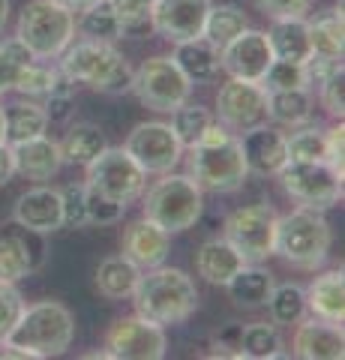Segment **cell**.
I'll use <instances>...</instances> for the list:
<instances>
[{
    "instance_id": "cell-14",
    "label": "cell",
    "mask_w": 345,
    "mask_h": 360,
    "mask_svg": "<svg viewBox=\"0 0 345 360\" xmlns=\"http://www.w3.org/2000/svg\"><path fill=\"white\" fill-rule=\"evenodd\" d=\"M46 234L30 231L25 225L4 222L0 225V283H21L46 264Z\"/></svg>"
},
{
    "instance_id": "cell-49",
    "label": "cell",
    "mask_w": 345,
    "mask_h": 360,
    "mask_svg": "<svg viewBox=\"0 0 345 360\" xmlns=\"http://www.w3.org/2000/svg\"><path fill=\"white\" fill-rule=\"evenodd\" d=\"M46 115L51 123H63V120H70L72 115V96H48V103H46Z\"/></svg>"
},
{
    "instance_id": "cell-52",
    "label": "cell",
    "mask_w": 345,
    "mask_h": 360,
    "mask_svg": "<svg viewBox=\"0 0 345 360\" xmlns=\"http://www.w3.org/2000/svg\"><path fill=\"white\" fill-rule=\"evenodd\" d=\"M58 4H63L66 9H72V13H82V9H87L91 4H96V0H58Z\"/></svg>"
},
{
    "instance_id": "cell-35",
    "label": "cell",
    "mask_w": 345,
    "mask_h": 360,
    "mask_svg": "<svg viewBox=\"0 0 345 360\" xmlns=\"http://www.w3.org/2000/svg\"><path fill=\"white\" fill-rule=\"evenodd\" d=\"M282 336L276 330V324H247L240 333V357H255V360H267V357H282Z\"/></svg>"
},
{
    "instance_id": "cell-33",
    "label": "cell",
    "mask_w": 345,
    "mask_h": 360,
    "mask_svg": "<svg viewBox=\"0 0 345 360\" xmlns=\"http://www.w3.org/2000/svg\"><path fill=\"white\" fill-rule=\"evenodd\" d=\"M249 27L247 21V13H243L240 6L235 4H219V6H210V13L204 18V30L202 37L216 45V49H226V45L237 37V33H243Z\"/></svg>"
},
{
    "instance_id": "cell-13",
    "label": "cell",
    "mask_w": 345,
    "mask_h": 360,
    "mask_svg": "<svg viewBox=\"0 0 345 360\" xmlns=\"http://www.w3.org/2000/svg\"><path fill=\"white\" fill-rule=\"evenodd\" d=\"M216 117L228 132L243 135L267 120V90L261 82L228 78L216 94Z\"/></svg>"
},
{
    "instance_id": "cell-7",
    "label": "cell",
    "mask_w": 345,
    "mask_h": 360,
    "mask_svg": "<svg viewBox=\"0 0 345 360\" xmlns=\"http://www.w3.org/2000/svg\"><path fill=\"white\" fill-rule=\"evenodd\" d=\"M204 213V193L189 174L165 172L144 195V217L169 234L189 231Z\"/></svg>"
},
{
    "instance_id": "cell-11",
    "label": "cell",
    "mask_w": 345,
    "mask_h": 360,
    "mask_svg": "<svg viewBox=\"0 0 345 360\" xmlns=\"http://www.w3.org/2000/svg\"><path fill=\"white\" fill-rule=\"evenodd\" d=\"M276 238V210L271 205H247L228 213L226 240L240 252L247 264H261L273 255Z\"/></svg>"
},
{
    "instance_id": "cell-39",
    "label": "cell",
    "mask_w": 345,
    "mask_h": 360,
    "mask_svg": "<svg viewBox=\"0 0 345 360\" xmlns=\"http://www.w3.org/2000/svg\"><path fill=\"white\" fill-rule=\"evenodd\" d=\"M108 6L115 9V15L120 21V37L138 39V37H148L153 30L148 0H108Z\"/></svg>"
},
{
    "instance_id": "cell-44",
    "label": "cell",
    "mask_w": 345,
    "mask_h": 360,
    "mask_svg": "<svg viewBox=\"0 0 345 360\" xmlns=\"http://www.w3.org/2000/svg\"><path fill=\"white\" fill-rule=\"evenodd\" d=\"M84 198H87V186H84V184H70V186L60 189L63 225H72V229H82V225H87Z\"/></svg>"
},
{
    "instance_id": "cell-51",
    "label": "cell",
    "mask_w": 345,
    "mask_h": 360,
    "mask_svg": "<svg viewBox=\"0 0 345 360\" xmlns=\"http://www.w3.org/2000/svg\"><path fill=\"white\" fill-rule=\"evenodd\" d=\"M15 70L18 66H13L6 60V54L0 51V96L6 94V90H13V78H15Z\"/></svg>"
},
{
    "instance_id": "cell-46",
    "label": "cell",
    "mask_w": 345,
    "mask_h": 360,
    "mask_svg": "<svg viewBox=\"0 0 345 360\" xmlns=\"http://www.w3.org/2000/svg\"><path fill=\"white\" fill-rule=\"evenodd\" d=\"M252 4L271 18H304L313 0H252Z\"/></svg>"
},
{
    "instance_id": "cell-28",
    "label": "cell",
    "mask_w": 345,
    "mask_h": 360,
    "mask_svg": "<svg viewBox=\"0 0 345 360\" xmlns=\"http://www.w3.org/2000/svg\"><path fill=\"white\" fill-rule=\"evenodd\" d=\"M4 123H6V144H21L27 139H37V135H46L48 115L46 105L33 103L27 96L4 108Z\"/></svg>"
},
{
    "instance_id": "cell-18",
    "label": "cell",
    "mask_w": 345,
    "mask_h": 360,
    "mask_svg": "<svg viewBox=\"0 0 345 360\" xmlns=\"http://www.w3.org/2000/svg\"><path fill=\"white\" fill-rule=\"evenodd\" d=\"M120 250L138 270H150L165 264V258L171 252V234L160 229L153 219L141 217L136 222H129L120 238Z\"/></svg>"
},
{
    "instance_id": "cell-17",
    "label": "cell",
    "mask_w": 345,
    "mask_h": 360,
    "mask_svg": "<svg viewBox=\"0 0 345 360\" xmlns=\"http://www.w3.org/2000/svg\"><path fill=\"white\" fill-rule=\"evenodd\" d=\"M271 63H273V54H271V45H267L264 30L247 27L226 49H219V70L228 72L231 78H243V82H261Z\"/></svg>"
},
{
    "instance_id": "cell-47",
    "label": "cell",
    "mask_w": 345,
    "mask_h": 360,
    "mask_svg": "<svg viewBox=\"0 0 345 360\" xmlns=\"http://www.w3.org/2000/svg\"><path fill=\"white\" fill-rule=\"evenodd\" d=\"M342 148H345V127H342V120L337 123V127H330L325 129V162L342 177Z\"/></svg>"
},
{
    "instance_id": "cell-6",
    "label": "cell",
    "mask_w": 345,
    "mask_h": 360,
    "mask_svg": "<svg viewBox=\"0 0 345 360\" xmlns=\"http://www.w3.org/2000/svg\"><path fill=\"white\" fill-rule=\"evenodd\" d=\"M15 39L37 60H58L75 39V13L58 0H30L18 15Z\"/></svg>"
},
{
    "instance_id": "cell-43",
    "label": "cell",
    "mask_w": 345,
    "mask_h": 360,
    "mask_svg": "<svg viewBox=\"0 0 345 360\" xmlns=\"http://www.w3.org/2000/svg\"><path fill=\"white\" fill-rule=\"evenodd\" d=\"M321 105H325V111L330 117L342 120L345 115V70L339 66V70H333L327 78H321Z\"/></svg>"
},
{
    "instance_id": "cell-21",
    "label": "cell",
    "mask_w": 345,
    "mask_h": 360,
    "mask_svg": "<svg viewBox=\"0 0 345 360\" xmlns=\"http://www.w3.org/2000/svg\"><path fill=\"white\" fill-rule=\"evenodd\" d=\"M240 150L243 160H247V168L259 177H271L288 162L285 135L273 127H264V123L240 135Z\"/></svg>"
},
{
    "instance_id": "cell-45",
    "label": "cell",
    "mask_w": 345,
    "mask_h": 360,
    "mask_svg": "<svg viewBox=\"0 0 345 360\" xmlns=\"http://www.w3.org/2000/svg\"><path fill=\"white\" fill-rule=\"evenodd\" d=\"M21 309H25V297L15 283H0V340H6L9 330L15 328Z\"/></svg>"
},
{
    "instance_id": "cell-55",
    "label": "cell",
    "mask_w": 345,
    "mask_h": 360,
    "mask_svg": "<svg viewBox=\"0 0 345 360\" xmlns=\"http://www.w3.org/2000/svg\"><path fill=\"white\" fill-rule=\"evenodd\" d=\"M148 4H153V0H148Z\"/></svg>"
},
{
    "instance_id": "cell-34",
    "label": "cell",
    "mask_w": 345,
    "mask_h": 360,
    "mask_svg": "<svg viewBox=\"0 0 345 360\" xmlns=\"http://www.w3.org/2000/svg\"><path fill=\"white\" fill-rule=\"evenodd\" d=\"M75 33L82 39H93V42H117L120 37V21L115 15V9L108 6V0H96L87 9L79 13L75 21Z\"/></svg>"
},
{
    "instance_id": "cell-37",
    "label": "cell",
    "mask_w": 345,
    "mask_h": 360,
    "mask_svg": "<svg viewBox=\"0 0 345 360\" xmlns=\"http://www.w3.org/2000/svg\"><path fill=\"white\" fill-rule=\"evenodd\" d=\"M267 309H271V321L280 328V324H297L306 315V295L300 285H276L271 300H267Z\"/></svg>"
},
{
    "instance_id": "cell-19",
    "label": "cell",
    "mask_w": 345,
    "mask_h": 360,
    "mask_svg": "<svg viewBox=\"0 0 345 360\" xmlns=\"http://www.w3.org/2000/svg\"><path fill=\"white\" fill-rule=\"evenodd\" d=\"M13 219L25 225L30 231L54 234L63 229V205H60V189L54 186H33L21 193L15 201Z\"/></svg>"
},
{
    "instance_id": "cell-29",
    "label": "cell",
    "mask_w": 345,
    "mask_h": 360,
    "mask_svg": "<svg viewBox=\"0 0 345 360\" xmlns=\"http://www.w3.org/2000/svg\"><path fill=\"white\" fill-rule=\"evenodd\" d=\"M141 270L129 262L126 255H111L105 258L103 264L96 267V291L108 300H124V297H132L136 291V283H138Z\"/></svg>"
},
{
    "instance_id": "cell-22",
    "label": "cell",
    "mask_w": 345,
    "mask_h": 360,
    "mask_svg": "<svg viewBox=\"0 0 345 360\" xmlns=\"http://www.w3.org/2000/svg\"><path fill=\"white\" fill-rule=\"evenodd\" d=\"M13 156H15V174H21L25 180H37V184H46L63 168L60 144L48 139V135H37V139L13 144Z\"/></svg>"
},
{
    "instance_id": "cell-12",
    "label": "cell",
    "mask_w": 345,
    "mask_h": 360,
    "mask_svg": "<svg viewBox=\"0 0 345 360\" xmlns=\"http://www.w3.org/2000/svg\"><path fill=\"white\" fill-rule=\"evenodd\" d=\"M124 150L144 168V174L174 172V165L183 160L181 139L174 135L171 123H162V120L138 123V127L126 135Z\"/></svg>"
},
{
    "instance_id": "cell-5",
    "label": "cell",
    "mask_w": 345,
    "mask_h": 360,
    "mask_svg": "<svg viewBox=\"0 0 345 360\" xmlns=\"http://www.w3.org/2000/svg\"><path fill=\"white\" fill-rule=\"evenodd\" d=\"M330 240V222L321 217V210L297 207L285 217H276L273 255H280L285 264L297 270H318L325 264Z\"/></svg>"
},
{
    "instance_id": "cell-54",
    "label": "cell",
    "mask_w": 345,
    "mask_h": 360,
    "mask_svg": "<svg viewBox=\"0 0 345 360\" xmlns=\"http://www.w3.org/2000/svg\"><path fill=\"white\" fill-rule=\"evenodd\" d=\"M0 141H6V123H4V105H0Z\"/></svg>"
},
{
    "instance_id": "cell-40",
    "label": "cell",
    "mask_w": 345,
    "mask_h": 360,
    "mask_svg": "<svg viewBox=\"0 0 345 360\" xmlns=\"http://www.w3.org/2000/svg\"><path fill=\"white\" fill-rule=\"evenodd\" d=\"M58 78V70L51 66H42L39 60H30L25 66L15 70V78H13V90L21 96H48V90Z\"/></svg>"
},
{
    "instance_id": "cell-36",
    "label": "cell",
    "mask_w": 345,
    "mask_h": 360,
    "mask_svg": "<svg viewBox=\"0 0 345 360\" xmlns=\"http://www.w3.org/2000/svg\"><path fill=\"white\" fill-rule=\"evenodd\" d=\"M297 132L285 135V153L288 162H315L325 160V129L315 123H300L294 127Z\"/></svg>"
},
{
    "instance_id": "cell-3",
    "label": "cell",
    "mask_w": 345,
    "mask_h": 360,
    "mask_svg": "<svg viewBox=\"0 0 345 360\" xmlns=\"http://www.w3.org/2000/svg\"><path fill=\"white\" fill-rule=\"evenodd\" d=\"M60 72L72 84H84L99 94H126L132 84V66L115 42L72 39L60 54Z\"/></svg>"
},
{
    "instance_id": "cell-9",
    "label": "cell",
    "mask_w": 345,
    "mask_h": 360,
    "mask_svg": "<svg viewBox=\"0 0 345 360\" xmlns=\"http://www.w3.org/2000/svg\"><path fill=\"white\" fill-rule=\"evenodd\" d=\"M276 177H280V186L285 189V195L294 198L300 207L325 213L342 201V177L325 160L285 162L276 172Z\"/></svg>"
},
{
    "instance_id": "cell-31",
    "label": "cell",
    "mask_w": 345,
    "mask_h": 360,
    "mask_svg": "<svg viewBox=\"0 0 345 360\" xmlns=\"http://www.w3.org/2000/svg\"><path fill=\"white\" fill-rule=\"evenodd\" d=\"M267 117L292 129L306 123L313 117V94H309V87L267 90Z\"/></svg>"
},
{
    "instance_id": "cell-2",
    "label": "cell",
    "mask_w": 345,
    "mask_h": 360,
    "mask_svg": "<svg viewBox=\"0 0 345 360\" xmlns=\"http://www.w3.org/2000/svg\"><path fill=\"white\" fill-rule=\"evenodd\" d=\"M136 312L160 328H174L183 324L189 315L198 309V288L193 276L181 267H150L144 270L132 291Z\"/></svg>"
},
{
    "instance_id": "cell-25",
    "label": "cell",
    "mask_w": 345,
    "mask_h": 360,
    "mask_svg": "<svg viewBox=\"0 0 345 360\" xmlns=\"http://www.w3.org/2000/svg\"><path fill=\"white\" fill-rule=\"evenodd\" d=\"M304 295H306V309L315 319H325L333 324L345 321V274L342 270H327V274L315 276Z\"/></svg>"
},
{
    "instance_id": "cell-30",
    "label": "cell",
    "mask_w": 345,
    "mask_h": 360,
    "mask_svg": "<svg viewBox=\"0 0 345 360\" xmlns=\"http://www.w3.org/2000/svg\"><path fill=\"white\" fill-rule=\"evenodd\" d=\"M309 45L313 54L309 58H321V60H333L342 63V4L330 13H321L318 18L309 21Z\"/></svg>"
},
{
    "instance_id": "cell-26",
    "label": "cell",
    "mask_w": 345,
    "mask_h": 360,
    "mask_svg": "<svg viewBox=\"0 0 345 360\" xmlns=\"http://www.w3.org/2000/svg\"><path fill=\"white\" fill-rule=\"evenodd\" d=\"M243 264L247 262H243L240 252L226 238L222 240H207V243H202V250L195 252L198 276H202L204 283H210V285H226Z\"/></svg>"
},
{
    "instance_id": "cell-15",
    "label": "cell",
    "mask_w": 345,
    "mask_h": 360,
    "mask_svg": "<svg viewBox=\"0 0 345 360\" xmlns=\"http://www.w3.org/2000/svg\"><path fill=\"white\" fill-rule=\"evenodd\" d=\"M165 330L144 315H124L105 333V352L117 360H160L165 357Z\"/></svg>"
},
{
    "instance_id": "cell-8",
    "label": "cell",
    "mask_w": 345,
    "mask_h": 360,
    "mask_svg": "<svg viewBox=\"0 0 345 360\" xmlns=\"http://www.w3.org/2000/svg\"><path fill=\"white\" fill-rule=\"evenodd\" d=\"M129 90L138 96V103L148 105L150 111H165V115H171L174 108L189 103L193 82L177 70V63L171 58L157 54V58H148L136 72H132Z\"/></svg>"
},
{
    "instance_id": "cell-53",
    "label": "cell",
    "mask_w": 345,
    "mask_h": 360,
    "mask_svg": "<svg viewBox=\"0 0 345 360\" xmlns=\"http://www.w3.org/2000/svg\"><path fill=\"white\" fill-rule=\"evenodd\" d=\"M6 18H9V0H0V30L6 27Z\"/></svg>"
},
{
    "instance_id": "cell-1",
    "label": "cell",
    "mask_w": 345,
    "mask_h": 360,
    "mask_svg": "<svg viewBox=\"0 0 345 360\" xmlns=\"http://www.w3.org/2000/svg\"><path fill=\"white\" fill-rule=\"evenodd\" d=\"M186 168L202 193H216V195L240 189L249 174L240 150V135L228 132L216 120L204 129V135L195 144H189Z\"/></svg>"
},
{
    "instance_id": "cell-24",
    "label": "cell",
    "mask_w": 345,
    "mask_h": 360,
    "mask_svg": "<svg viewBox=\"0 0 345 360\" xmlns=\"http://www.w3.org/2000/svg\"><path fill=\"white\" fill-rule=\"evenodd\" d=\"M171 60L177 63V70H181L193 84H207L219 75V49L210 45L204 37L174 42Z\"/></svg>"
},
{
    "instance_id": "cell-41",
    "label": "cell",
    "mask_w": 345,
    "mask_h": 360,
    "mask_svg": "<svg viewBox=\"0 0 345 360\" xmlns=\"http://www.w3.org/2000/svg\"><path fill=\"white\" fill-rule=\"evenodd\" d=\"M309 72L304 63H292V60H273L267 66V72L261 78L264 90H294V87H309Z\"/></svg>"
},
{
    "instance_id": "cell-20",
    "label": "cell",
    "mask_w": 345,
    "mask_h": 360,
    "mask_svg": "<svg viewBox=\"0 0 345 360\" xmlns=\"http://www.w3.org/2000/svg\"><path fill=\"white\" fill-rule=\"evenodd\" d=\"M294 354L304 360H342L345 354V336L342 324H333L325 319H300L294 330Z\"/></svg>"
},
{
    "instance_id": "cell-10",
    "label": "cell",
    "mask_w": 345,
    "mask_h": 360,
    "mask_svg": "<svg viewBox=\"0 0 345 360\" xmlns=\"http://www.w3.org/2000/svg\"><path fill=\"white\" fill-rule=\"evenodd\" d=\"M84 168H87L84 186L93 189L99 195H105V198L120 201V205L136 201L144 193V184H148L144 168L132 160L124 148H105Z\"/></svg>"
},
{
    "instance_id": "cell-16",
    "label": "cell",
    "mask_w": 345,
    "mask_h": 360,
    "mask_svg": "<svg viewBox=\"0 0 345 360\" xmlns=\"http://www.w3.org/2000/svg\"><path fill=\"white\" fill-rule=\"evenodd\" d=\"M210 0H153L150 27L169 42H183L202 37L204 18L210 13Z\"/></svg>"
},
{
    "instance_id": "cell-23",
    "label": "cell",
    "mask_w": 345,
    "mask_h": 360,
    "mask_svg": "<svg viewBox=\"0 0 345 360\" xmlns=\"http://www.w3.org/2000/svg\"><path fill=\"white\" fill-rule=\"evenodd\" d=\"M264 37H267V45H271L273 60L306 63L309 54H313L306 18H273Z\"/></svg>"
},
{
    "instance_id": "cell-4",
    "label": "cell",
    "mask_w": 345,
    "mask_h": 360,
    "mask_svg": "<svg viewBox=\"0 0 345 360\" xmlns=\"http://www.w3.org/2000/svg\"><path fill=\"white\" fill-rule=\"evenodd\" d=\"M72 336H75V315L58 300H39L33 307L21 309L6 342L25 348L33 360H48V357H60L72 345Z\"/></svg>"
},
{
    "instance_id": "cell-50",
    "label": "cell",
    "mask_w": 345,
    "mask_h": 360,
    "mask_svg": "<svg viewBox=\"0 0 345 360\" xmlns=\"http://www.w3.org/2000/svg\"><path fill=\"white\" fill-rule=\"evenodd\" d=\"M15 174V156H13V144L0 141V189H4Z\"/></svg>"
},
{
    "instance_id": "cell-27",
    "label": "cell",
    "mask_w": 345,
    "mask_h": 360,
    "mask_svg": "<svg viewBox=\"0 0 345 360\" xmlns=\"http://www.w3.org/2000/svg\"><path fill=\"white\" fill-rule=\"evenodd\" d=\"M228 288V297L237 303L243 309H261L267 307V300L273 295V274L271 270H264L259 264H243L235 276L226 283Z\"/></svg>"
},
{
    "instance_id": "cell-32",
    "label": "cell",
    "mask_w": 345,
    "mask_h": 360,
    "mask_svg": "<svg viewBox=\"0 0 345 360\" xmlns=\"http://www.w3.org/2000/svg\"><path fill=\"white\" fill-rule=\"evenodd\" d=\"M108 148L105 144V132L96 127V123H75L66 132V139L60 141V153H63V162H72V165H87Z\"/></svg>"
},
{
    "instance_id": "cell-38",
    "label": "cell",
    "mask_w": 345,
    "mask_h": 360,
    "mask_svg": "<svg viewBox=\"0 0 345 360\" xmlns=\"http://www.w3.org/2000/svg\"><path fill=\"white\" fill-rule=\"evenodd\" d=\"M210 123H214V115H210V108H204V105L183 103L181 108L171 111V129H174L177 139H181L183 148H189V144H195L202 139Z\"/></svg>"
},
{
    "instance_id": "cell-48",
    "label": "cell",
    "mask_w": 345,
    "mask_h": 360,
    "mask_svg": "<svg viewBox=\"0 0 345 360\" xmlns=\"http://www.w3.org/2000/svg\"><path fill=\"white\" fill-rule=\"evenodd\" d=\"M240 333H243V324H226L214 340L216 354L219 357H240Z\"/></svg>"
},
{
    "instance_id": "cell-42",
    "label": "cell",
    "mask_w": 345,
    "mask_h": 360,
    "mask_svg": "<svg viewBox=\"0 0 345 360\" xmlns=\"http://www.w3.org/2000/svg\"><path fill=\"white\" fill-rule=\"evenodd\" d=\"M84 210H87V222L91 225H115V222L124 219L126 205H120V201H115V198H105V195L93 193V189H87Z\"/></svg>"
}]
</instances>
